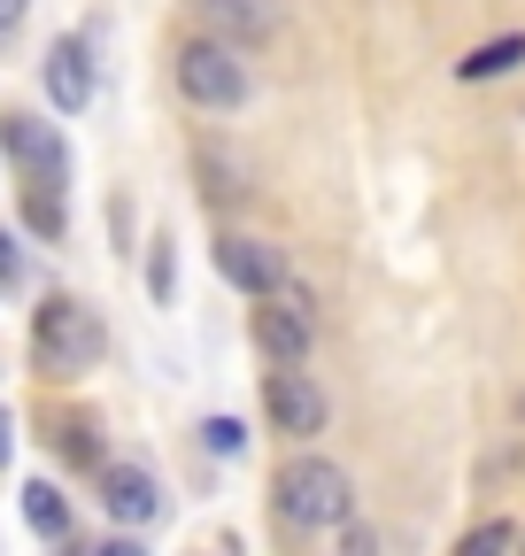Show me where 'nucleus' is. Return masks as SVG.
<instances>
[{
	"mask_svg": "<svg viewBox=\"0 0 525 556\" xmlns=\"http://www.w3.org/2000/svg\"><path fill=\"white\" fill-rule=\"evenodd\" d=\"M341 556H379V541H371V533H363V526H356V533H348V541H341Z\"/></svg>",
	"mask_w": 525,
	"mask_h": 556,
	"instance_id": "nucleus-20",
	"label": "nucleus"
},
{
	"mask_svg": "<svg viewBox=\"0 0 525 556\" xmlns=\"http://www.w3.org/2000/svg\"><path fill=\"white\" fill-rule=\"evenodd\" d=\"M101 510L116 526H155L163 518V486L148 464H101Z\"/></svg>",
	"mask_w": 525,
	"mask_h": 556,
	"instance_id": "nucleus-7",
	"label": "nucleus"
},
{
	"mask_svg": "<svg viewBox=\"0 0 525 556\" xmlns=\"http://www.w3.org/2000/svg\"><path fill=\"white\" fill-rule=\"evenodd\" d=\"M517 62H525V39L502 31V39H487V47H472L464 62H456V78H464V86H479V78H510Z\"/></svg>",
	"mask_w": 525,
	"mask_h": 556,
	"instance_id": "nucleus-11",
	"label": "nucleus"
},
{
	"mask_svg": "<svg viewBox=\"0 0 525 556\" xmlns=\"http://www.w3.org/2000/svg\"><path fill=\"white\" fill-rule=\"evenodd\" d=\"M262 409H271V426H279L286 441L324 433V394H317L294 364H271V371H262Z\"/></svg>",
	"mask_w": 525,
	"mask_h": 556,
	"instance_id": "nucleus-4",
	"label": "nucleus"
},
{
	"mask_svg": "<svg viewBox=\"0 0 525 556\" xmlns=\"http://www.w3.org/2000/svg\"><path fill=\"white\" fill-rule=\"evenodd\" d=\"M279 518L286 526H356V479L333 456H286L279 464Z\"/></svg>",
	"mask_w": 525,
	"mask_h": 556,
	"instance_id": "nucleus-2",
	"label": "nucleus"
},
{
	"mask_svg": "<svg viewBox=\"0 0 525 556\" xmlns=\"http://www.w3.org/2000/svg\"><path fill=\"white\" fill-rule=\"evenodd\" d=\"M24 225H31V232H47V240H62V186H31Z\"/></svg>",
	"mask_w": 525,
	"mask_h": 556,
	"instance_id": "nucleus-14",
	"label": "nucleus"
},
{
	"mask_svg": "<svg viewBox=\"0 0 525 556\" xmlns=\"http://www.w3.org/2000/svg\"><path fill=\"white\" fill-rule=\"evenodd\" d=\"M170 287H178V255H170V240H155V248H148V294L170 302Z\"/></svg>",
	"mask_w": 525,
	"mask_h": 556,
	"instance_id": "nucleus-16",
	"label": "nucleus"
},
{
	"mask_svg": "<svg viewBox=\"0 0 525 556\" xmlns=\"http://www.w3.org/2000/svg\"><path fill=\"white\" fill-rule=\"evenodd\" d=\"M16 278H24V255H16L9 232H0V287H16Z\"/></svg>",
	"mask_w": 525,
	"mask_h": 556,
	"instance_id": "nucleus-18",
	"label": "nucleus"
},
{
	"mask_svg": "<svg viewBox=\"0 0 525 556\" xmlns=\"http://www.w3.org/2000/svg\"><path fill=\"white\" fill-rule=\"evenodd\" d=\"M47 101L62 116H78L93 101V54H86V39H54L47 47Z\"/></svg>",
	"mask_w": 525,
	"mask_h": 556,
	"instance_id": "nucleus-9",
	"label": "nucleus"
},
{
	"mask_svg": "<svg viewBox=\"0 0 525 556\" xmlns=\"http://www.w3.org/2000/svg\"><path fill=\"white\" fill-rule=\"evenodd\" d=\"M0 148H9L39 186H62V170H71V148H62V131L54 124H39V116H0Z\"/></svg>",
	"mask_w": 525,
	"mask_h": 556,
	"instance_id": "nucleus-6",
	"label": "nucleus"
},
{
	"mask_svg": "<svg viewBox=\"0 0 525 556\" xmlns=\"http://www.w3.org/2000/svg\"><path fill=\"white\" fill-rule=\"evenodd\" d=\"M54 448L71 464H101V441H93V417H62L54 426Z\"/></svg>",
	"mask_w": 525,
	"mask_h": 556,
	"instance_id": "nucleus-13",
	"label": "nucleus"
},
{
	"mask_svg": "<svg viewBox=\"0 0 525 556\" xmlns=\"http://www.w3.org/2000/svg\"><path fill=\"white\" fill-rule=\"evenodd\" d=\"M24 518H31V533H47V541H62V533H71V503H62V486H47V479H31V486H24Z\"/></svg>",
	"mask_w": 525,
	"mask_h": 556,
	"instance_id": "nucleus-12",
	"label": "nucleus"
},
{
	"mask_svg": "<svg viewBox=\"0 0 525 556\" xmlns=\"http://www.w3.org/2000/svg\"><path fill=\"white\" fill-rule=\"evenodd\" d=\"M9 456H16V417L0 409V464H9Z\"/></svg>",
	"mask_w": 525,
	"mask_h": 556,
	"instance_id": "nucleus-21",
	"label": "nucleus"
},
{
	"mask_svg": "<svg viewBox=\"0 0 525 556\" xmlns=\"http://www.w3.org/2000/svg\"><path fill=\"white\" fill-rule=\"evenodd\" d=\"M193 9H202L232 47H247V39H271L279 31V9H271V0H193Z\"/></svg>",
	"mask_w": 525,
	"mask_h": 556,
	"instance_id": "nucleus-10",
	"label": "nucleus"
},
{
	"mask_svg": "<svg viewBox=\"0 0 525 556\" xmlns=\"http://www.w3.org/2000/svg\"><path fill=\"white\" fill-rule=\"evenodd\" d=\"M101 348H108V325L78 302V294H47L31 309V364L39 379H78L101 364Z\"/></svg>",
	"mask_w": 525,
	"mask_h": 556,
	"instance_id": "nucleus-1",
	"label": "nucleus"
},
{
	"mask_svg": "<svg viewBox=\"0 0 525 556\" xmlns=\"http://www.w3.org/2000/svg\"><path fill=\"white\" fill-rule=\"evenodd\" d=\"M255 348L271 364H294L302 371V356H309V309H302V294H262V309H255Z\"/></svg>",
	"mask_w": 525,
	"mask_h": 556,
	"instance_id": "nucleus-8",
	"label": "nucleus"
},
{
	"mask_svg": "<svg viewBox=\"0 0 525 556\" xmlns=\"http://www.w3.org/2000/svg\"><path fill=\"white\" fill-rule=\"evenodd\" d=\"M502 548H510V526H502V518H479V526L456 541L448 556H502Z\"/></svg>",
	"mask_w": 525,
	"mask_h": 556,
	"instance_id": "nucleus-15",
	"label": "nucleus"
},
{
	"mask_svg": "<svg viewBox=\"0 0 525 556\" xmlns=\"http://www.w3.org/2000/svg\"><path fill=\"white\" fill-rule=\"evenodd\" d=\"M93 556H148V548H140V541H101Z\"/></svg>",
	"mask_w": 525,
	"mask_h": 556,
	"instance_id": "nucleus-22",
	"label": "nucleus"
},
{
	"mask_svg": "<svg viewBox=\"0 0 525 556\" xmlns=\"http://www.w3.org/2000/svg\"><path fill=\"white\" fill-rule=\"evenodd\" d=\"M217 278L225 287H240V294H286V255L271 248V240H240V232H225L217 240Z\"/></svg>",
	"mask_w": 525,
	"mask_h": 556,
	"instance_id": "nucleus-5",
	"label": "nucleus"
},
{
	"mask_svg": "<svg viewBox=\"0 0 525 556\" xmlns=\"http://www.w3.org/2000/svg\"><path fill=\"white\" fill-rule=\"evenodd\" d=\"M202 448H209V456H240V448H247V426H240V417H209V426H202Z\"/></svg>",
	"mask_w": 525,
	"mask_h": 556,
	"instance_id": "nucleus-17",
	"label": "nucleus"
},
{
	"mask_svg": "<svg viewBox=\"0 0 525 556\" xmlns=\"http://www.w3.org/2000/svg\"><path fill=\"white\" fill-rule=\"evenodd\" d=\"M24 9H31V0H0V39H9V31L24 24Z\"/></svg>",
	"mask_w": 525,
	"mask_h": 556,
	"instance_id": "nucleus-19",
	"label": "nucleus"
},
{
	"mask_svg": "<svg viewBox=\"0 0 525 556\" xmlns=\"http://www.w3.org/2000/svg\"><path fill=\"white\" fill-rule=\"evenodd\" d=\"M170 70H178V93L193 109H240L247 101V62L232 39H185L170 54Z\"/></svg>",
	"mask_w": 525,
	"mask_h": 556,
	"instance_id": "nucleus-3",
	"label": "nucleus"
}]
</instances>
